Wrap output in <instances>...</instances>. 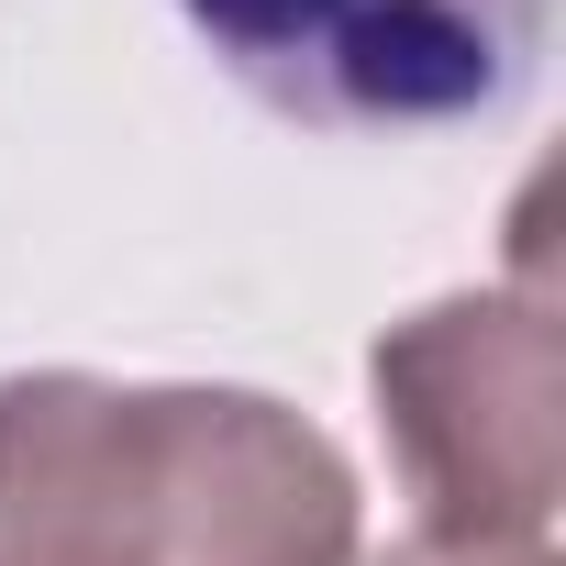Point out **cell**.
<instances>
[{
  "instance_id": "1",
  "label": "cell",
  "mask_w": 566,
  "mask_h": 566,
  "mask_svg": "<svg viewBox=\"0 0 566 566\" xmlns=\"http://www.w3.org/2000/svg\"><path fill=\"white\" fill-rule=\"evenodd\" d=\"M0 566H356V467L266 389L0 378Z\"/></svg>"
},
{
  "instance_id": "2",
  "label": "cell",
  "mask_w": 566,
  "mask_h": 566,
  "mask_svg": "<svg viewBox=\"0 0 566 566\" xmlns=\"http://www.w3.org/2000/svg\"><path fill=\"white\" fill-rule=\"evenodd\" d=\"M367 389L433 544H544L566 489V345L544 277L389 323Z\"/></svg>"
},
{
  "instance_id": "3",
  "label": "cell",
  "mask_w": 566,
  "mask_h": 566,
  "mask_svg": "<svg viewBox=\"0 0 566 566\" xmlns=\"http://www.w3.org/2000/svg\"><path fill=\"white\" fill-rule=\"evenodd\" d=\"M189 34L290 123L323 134H422L500 112L555 0H178Z\"/></svg>"
},
{
  "instance_id": "4",
  "label": "cell",
  "mask_w": 566,
  "mask_h": 566,
  "mask_svg": "<svg viewBox=\"0 0 566 566\" xmlns=\"http://www.w3.org/2000/svg\"><path fill=\"white\" fill-rule=\"evenodd\" d=\"M367 566H555V544H433V533H411Z\"/></svg>"
}]
</instances>
